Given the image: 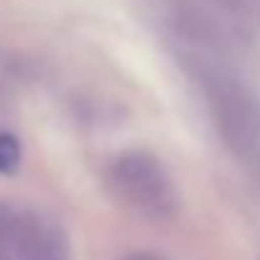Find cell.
<instances>
[{
	"mask_svg": "<svg viewBox=\"0 0 260 260\" xmlns=\"http://www.w3.org/2000/svg\"><path fill=\"white\" fill-rule=\"evenodd\" d=\"M107 186L122 207L146 219L166 222L179 212V194L166 166L146 151L120 153L107 169Z\"/></svg>",
	"mask_w": 260,
	"mask_h": 260,
	"instance_id": "6da1fadb",
	"label": "cell"
},
{
	"mask_svg": "<svg viewBox=\"0 0 260 260\" xmlns=\"http://www.w3.org/2000/svg\"><path fill=\"white\" fill-rule=\"evenodd\" d=\"M18 166H21V143L8 133H0V174H13Z\"/></svg>",
	"mask_w": 260,
	"mask_h": 260,
	"instance_id": "7a4b0ae2",
	"label": "cell"
}]
</instances>
